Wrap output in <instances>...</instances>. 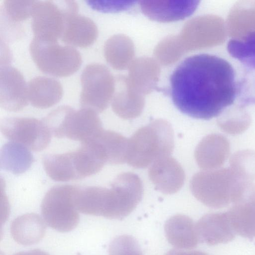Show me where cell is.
Instances as JSON below:
<instances>
[{
  "label": "cell",
  "instance_id": "obj_12",
  "mask_svg": "<svg viewBox=\"0 0 255 255\" xmlns=\"http://www.w3.org/2000/svg\"><path fill=\"white\" fill-rule=\"evenodd\" d=\"M236 234L249 239L255 238V185L246 181L238 199L227 211Z\"/></svg>",
  "mask_w": 255,
  "mask_h": 255
},
{
  "label": "cell",
  "instance_id": "obj_20",
  "mask_svg": "<svg viewBox=\"0 0 255 255\" xmlns=\"http://www.w3.org/2000/svg\"><path fill=\"white\" fill-rule=\"evenodd\" d=\"M45 222L38 215L26 214L15 219L10 225L11 235L15 242L24 246L39 242L44 237Z\"/></svg>",
  "mask_w": 255,
  "mask_h": 255
},
{
  "label": "cell",
  "instance_id": "obj_30",
  "mask_svg": "<svg viewBox=\"0 0 255 255\" xmlns=\"http://www.w3.org/2000/svg\"><path fill=\"white\" fill-rule=\"evenodd\" d=\"M165 255H209L206 253L199 251H183L171 250Z\"/></svg>",
  "mask_w": 255,
  "mask_h": 255
},
{
  "label": "cell",
  "instance_id": "obj_21",
  "mask_svg": "<svg viewBox=\"0 0 255 255\" xmlns=\"http://www.w3.org/2000/svg\"><path fill=\"white\" fill-rule=\"evenodd\" d=\"M33 157L23 145L10 141L5 143L0 151V167L14 174L25 172L31 166Z\"/></svg>",
  "mask_w": 255,
  "mask_h": 255
},
{
  "label": "cell",
  "instance_id": "obj_29",
  "mask_svg": "<svg viewBox=\"0 0 255 255\" xmlns=\"http://www.w3.org/2000/svg\"><path fill=\"white\" fill-rule=\"evenodd\" d=\"M87 3L93 8L102 11H115L126 8L130 6L132 3L129 1L128 3H111V1H101V0H88Z\"/></svg>",
  "mask_w": 255,
  "mask_h": 255
},
{
  "label": "cell",
  "instance_id": "obj_23",
  "mask_svg": "<svg viewBox=\"0 0 255 255\" xmlns=\"http://www.w3.org/2000/svg\"><path fill=\"white\" fill-rule=\"evenodd\" d=\"M93 139L100 146L106 163L117 165L126 162L128 138L115 131L104 129Z\"/></svg>",
  "mask_w": 255,
  "mask_h": 255
},
{
  "label": "cell",
  "instance_id": "obj_6",
  "mask_svg": "<svg viewBox=\"0 0 255 255\" xmlns=\"http://www.w3.org/2000/svg\"><path fill=\"white\" fill-rule=\"evenodd\" d=\"M78 186L57 185L51 188L44 196L41 211L45 223L51 228L67 232L79 224L80 216L75 203Z\"/></svg>",
  "mask_w": 255,
  "mask_h": 255
},
{
  "label": "cell",
  "instance_id": "obj_11",
  "mask_svg": "<svg viewBox=\"0 0 255 255\" xmlns=\"http://www.w3.org/2000/svg\"><path fill=\"white\" fill-rule=\"evenodd\" d=\"M27 84L21 73L9 63L0 64V106L5 110L18 112L28 103Z\"/></svg>",
  "mask_w": 255,
  "mask_h": 255
},
{
  "label": "cell",
  "instance_id": "obj_15",
  "mask_svg": "<svg viewBox=\"0 0 255 255\" xmlns=\"http://www.w3.org/2000/svg\"><path fill=\"white\" fill-rule=\"evenodd\" d=\"M150 179L156 188L164 194H173L182 186L184 172L179 163L170 156L153 162L148 170Z\"/></svg>",
  "mask_w": 255,
  "mask_h": 255
},
{
  "label": "cell",
  "instance_id": "obj_16",
  "mask_svg": "<svg viewBox=\"0 0 255 255\" xmlns=\"http://www.w3.org/2000/svg\"><path fill=\"white\" fill-rule=\"evenodd\" d=\"M230 151L229 141L220 134L204 137L197 145L195 157L198 166L204 170L219 168L228 158Z\"/></svg>",
  "mask_w": 255,
  "mask_h": 255
},
{
  "label": "cell",
  "instance_id": "obj_22",
  "mask_svg": "<svg viewBox=\"0 0 255 255\" xmlns=\"http://www.w3.org/2000/svg\"><path fill=\"white\" fill-rule=\"evenodd\" d=\"M72 152L43 156V167L51 179L62 182L79 180Z\"/></svg>",
  "mask_w": 255,
  "mask_h": 255
},
{
  "label": "cell",
  "instance_id": "obj_25",
  "mask_svg": "<svg viewBox=\"0 0 255 255\" xmlns=\"http://www.w3.org/2000/svg\"><path fill=\"white\" fill-rule=\"evenodd\" d=\"M250 116L240 108L224 111L217 120V125L224 132L237 135L246 131L250 126Z\"/></svg>",
  "mask_w": 255,
  "mask_h": 255
},
{
  "label": "cell",
  "instance_id": "obj_26",
  "mask_svg": "<svg viewBox=\"0 0 255 255\" xmlns=\"http://www.w3.org/2000/svg\"><path fill=\"white\" fill-rule=\"evenodd\" d=\"M231 169L242 179L255 180V151L240 150L235 152L230 159Z\"/></svg>",
  "mask_w": 255,
  "mask_h": 255
},
{
  "label": "cell",
  "instance_id": "obj_31",
  "mask_svg": "<svg viewBox=\"0 0 255 255\" xmlns=\"http://www.w3.org/2000/svg\"><path fill=\"white\" fill-rule=\"evenodd\" d=\"M13 255H49L48 253L41 250L36 249L27 252H21Z\"/></svg>",
  "mask_w": 255,
  "mask_h": 255
},
{
  "label": "cell",
  "instance_id": "obj_24",
  "mask_svg": "<svg viewBox=\"0 0 255 255\" xmlns=\"http://www.w3.org/2000/svg\"><path fill=\"white\" fill-rule=\"evenodd\" d=\"M232 38L227 44L229 54L247 67L255 70V31Z\"/></svg>",
  "mask_w": 255,
  "mask_h": 255
},
{
  "label": "cell",
  "instance_id": "obj_14",
  "mask_svg": "<svg viewBox=\"0 0 255 255\" xmlns=\"http://www.w3.org/2000/svg\"><path fill=\"white\" fill-rule=\"evenodd\" d=\"M196 227L200 241L209 246L230 242L236 234L227 212L204 215L196 223Z\"/></svg>",
  "mask_w": 255,
  "mask_h": 255
},
{
  "label": "cell",
  "instance_id": "obj_8",
  "mask_svg": "<svg viewBox=\"0 0 255 255\" xmlns=\"http://www.w3.org/2000/svg\"><path fill=\"white\" fill-rule=\"evenodd\" d=\"M71 0H34L31 27L33 38L57 42L63 32L66 14Z\"/></svg>",
  "mask_w": 255,
  "mask_h": 255
},
{
  "label": "cell",
  "instance_id": "obj_1",
  "mask_svg": "<svg viewBox=\"0 0 255 255\" xmlns=\"http://www.w3.org/2000/svg\"><path fill=\"white\" fill-rule=\"evenodd\" d=\"M170 95L182 113L210 120L231 106L238 93L232 65L218 56L201 53L188 57L170 78Z\"/></svg>",
  "mask_w": 255,
  "mask_h": 255
},
{
  "label": "cell",
  "instance_id": "obj_27",
  "mask_svg": "<svg viewBox=\"0 0 255 255\" xmlns=\"http://www.w3.org/2000/svg\"><path fill=\"white\" fill-rule=\"evenodd\" d=\"M34 0H5L1 10L5 18L12 24H17L31 17Z\"/></svg>",
  "mask_w": 255,
  "mask_h": 255
},
{
  "label": "cell",
  "instance_id": "obj_4",
  "mask_svg": "<svg viewBox=\"0 0 255 255\" xmlns=\"http://www.w3.org/2000/svg\"><path fill=\"white\" fill-rule=\"evenodd\" d=\"M29 51L39 70L57 77L72 75L82 62L81 55L77 49L68 45H61L57 42L44 41L33 37Z\"/></svg>",
  "mask_w": 255,
  "mask_h": 255
},
{
  "label": "cell",
  "instance_id": "obj_10",
  "mask_svg": "<svg viewBox=\"0 0 255 255\" xmlns=\"http://www.w3.org/2000/svg\"><path fill=\"white\" fill-rule=\"evenodd\" d=\"M104 67L97 63L87 65L81 75L80 103L82 108L97 113L105 109L108 104L110 80Z\"/></svg>",
  "mask_w": 255,
  "mask_h": 255
},
{
  "label": "cell",
  "instance_id": "obj_5",
  "mask_svg": "<svg viewBox=\"0 0 255 255\" xmlns=\"http://www.w3.org/2000/svg\"><path fill=\"white\" fill-rule=\"evenodd\" d=\"M143 186L140 178L132 172L118 175L110 188H103L102 217L122 219L128 216L140 201Z\"/></svg>",
  "mask_w": 255,
  "mask_h": 255
},
{
  "label": "cell",
  "instance_id": "obj_18",
  "mask_svg": "<svg viewBox=\"0 0 255 255\" xmlns=\"http://www.w3.org/2000/svg\"><path fill=\"white\" fill-rule=\"evenodd\" d=\"M164 231L168 242L178 249L194 248L200 241L196 224L184 215H175L168 219Z\"/></svg>",
  "mask_w": 255,
  "mask_h": 255
},
{
  "label": "cell",
  "instance_id": "obj_3",
  "mask_svg": "<svg viewBox=\"0 0 255 255\" xmlns=\"http://www.w3.org/2000/svg\"><path fill=\"white\" fill-rule=\"evenodd\" d=\"M245 181L230 167L219 168L195 174L190 188L194 196L206 206L221 208L237 199Z\"/></svg>",
  "mask_w": 255,
  "mask_h": 255
},
{
  "label": "cell",
  "instance_id": "obj_7",
  "mask_svg": "<svg viewBox=\"0 0 255 255\" xmlns=\"http://www.w3.org/2000/svg\"><path fill=\"white\" fill-rule=\"evenodd\" d=\"M104 130L95 111L86 108L75 110L65 105L55 121L53 135L83 143L96 137Z\"/></svg>",
  "mask_w": 255,
  "mask_h": 255
},
{
  "label": "cell",
  "instance_id": "obj_28",
  "mask_svg": "<svg viewBox=\"0 0 255 255\" xmlns=\"http://www.w3.org/2000/svg\"><path fill=\"white\" fill-rule=\"evenodd\" d=\"M109 255H143L136 240L128 235L120 236L110 244Z\"/></svg>",
  "mask_w": 255,
  "mask_h": 255
},
{
  "label": "cell",
  "instance_id": "obj_17",
  "mask_svg": "<svg viewBox=\"0 0 255 255\" xmlns=\"http://www.w3.org/2000/svg\"><path fill=\"white\" fill-rule=\"evenodd\" d=\"M199 1L170 0L141 1L143 12L151 19L161 22L184 18L196 9Z\"/></svg>",
  "mask_w": 255,
  "mask_h": 255
},
{
  "label": "cell",
  "instance_id": "obj_9",
  "mask_svg": "<svg viewBox=\"0 0 255 255\" xmlns=\"http://www.w3.org/2000/svg\"><path fill=\"white\" fill-rule=\"evenodd\" d=\"M0 131L11 141L34 151H40L49 145L51 133L43 122L33 118L8 117L1 120Z\"/></svg>",
  "mask_w": 255,
  "mask_h": 255
},
{
  "label": "cell",
  "instance_id": "obj_19",
  "mask_svg": "<svg viewBox=\"0 0 255 255\" xmlns=\"http://www.w3.org/2000/svg\"><path fill=\"white\" fill-rule=\"evenodd\" d=\"M63 87L57 80L46 76H36L27 83V95L31 105L39 109L53 106L61 99Z\"/></svg>",
  "mask_w": 255,
  "mask_h": 255
},
{
  "label": "cell",
  "instance_id": "obj_2",
  "mask_svg": "<svg viewBox=\"0 0 255 255\" xmlns=\"http://www.w3.org/2000/svg\"><path fill=\"white\" fill-rule=\"evenodd\" d=\"M173 147L171 125L164 120H156L139 128L128 139L126 162L134 168H146L169 156Z\"/></svg>",
  "mask_w": 255,
  "mask_h": 255
},
{
  "label": "cell",
  "instance_id": "obj_13",
  "mask_svg": "<svg viewBox=\"0 0 255 255\" xmlns=\"http://www.w3.org/2000/svg\"><path fill=\"white\" fill-rule=\"evenodd\" d=\"M78 4L71 0L66 14L60 39L68 45L86 47L96 40L98 29L92 19L78 13Z\"/></svg>",
  "mask_w": 255,
  "mask_h": 255
}]
</instances>
